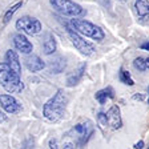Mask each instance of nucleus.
<instances>
[{
  "mask_svg": "<svg viewBox=\"0 0 149 149\" xmlns=\"http://www.w3.org/2000/svg\"><path fill=\"white\" fill-rule=\"evenodd\" d=\"M65 27H67V32H68L69 37H71L72 44H73L74 48H76L81 55L91 56V55H93V53L96 52V48H95V45H93L92 43H89V41L85 40L84 37H81L80 33L76 32L74 29H72L69 25L65 24Z\"/></svg>",
  "mask_w": 149,
  "mask_h": 149,
  "instance_id": "6",
  "label": "nucleus"
},
{
  "mask_svg": "<svg viewBox=\"0 0 149 149\" xmlns=\"http://www.w3.org/2000/svg\"><path fill=\"white\" fill-rule=\"evenodd\" d=\"M16 29L27 35H37L41 32V23L31 16H22L16 22Z\"/></svg>",
  "mask_w": 149,
  "mask_h": 149,
  "instance_id": "7",
  "label": "nucleus"
},
{
  "mask_svg": "<svg viewBox=\"0 0 149 149\" xmlns=\"http://www.w3.org/2000/svg\"><path fill=\"white\" fill-rule=\"evenodd\" d=\"M139 20H140V23H143V24H149V13L143 16V17H140Z\"/></svg>",
  "mask_w": 149,
  "mask_h": 149,
  "instance_id": "22",
  "label": "nucleus"
},
{
  "mask_svg": "<svg viewBox=\"0 0 149 149\" xmlns=\"http://www.w3.org/2000/svg\"><path fill=\"white\" fill-rule=\"evenodd\" d=\"M133 148H136V149H141V148H144V141L143 140H140L139 143H136L133 145Z\"/></svg>",
  "mask_w": 149,
  "mask_h": 149,
  "instance_id": "24",
  "label": "nucleus"
},
{
  "mask_svg": "<svg viewBox=\"0 0 149 149\" xmlns=\"http://www.w3.org/2000/svg\"><path fill=\"white\" fill-rule=\"evenodd\" d=\"M133 99H134V100H143L144 96H143V95H134Z\"/></svg>",
  "mask_w": 149,
  "mask_h": 149,
  "instance_id": "27",
  "label": "nucleus"
},
{
  "mask_svg": "<svg viewBox=\"0 0 149 149\" xmlns=\"http://www.w3.org/2000/svg\"><path fill=\"white\" fill-rule=\"evenodd\" d=\"M20 7H22V1H19V3H16L15 6H12L11 8L8 9V11H7L6 13H4V17H3V23H4V24H7V23H8L9 20H11V17L13 16V13H15L16 11H17L19 8H20Z\"/></svg>",
  "mask_w": 149,
  "mask_h": 149,
  "instance_id": "20",
  "label": "nucleus"
},
{
  "mask_svg": "<svg viewBox=\"0 0 149 149\" xmlns=\"http://www.w3.org/2000/svg\"><path fill=\"white\" fill-rule=\"evenodd\" d=\"M7 120H8V118H7V115H4L3 112L0 111V124H3V123H6Z\"/></svg>",
  "mask_w": 149,
  "mask_h": 149,
  "instance_id": "23",
  "label": "nucleus"
},
{
  "mask_svg": "<svg viewBox=\"0 0 149 149\" xmlns=\"http://www.w3.org/2000/svg\"><path fill=\"white\" fill-rule=\"evenodd\" d=\"M113 97H115V89L112 87H107V88H104V89H100L99 92H96V95H95V99H96L101 105H104L108 100L113 99Z\"/></svg>",
  "mask_w": 149,
  "mask_h": 149,
  "instance_id": "15",
  "label": "nucleus"
},
{
  "mask_svg": "<svg viewBox=\"0 0 149 149\" xmlns=\"http://www.w3.org/2000/svg\"><path fill=\"white\" fill-rule=\"evenodd\" d=\"M118 79H120V81L123 84H125V85H134V81L133 79H132V76H130V73L128 71H125L124 68H121L120 72H118Z\"/></svg>",
  "mask_w": 149,
  "mask_h": 149,
  "instance_id": "19",
  "label": "nucleus"
},
{
  "mask_svg": "<svg viewBox=\"0 0 149 149\" xmlns=\"http://www.w3.org/2000/svg\"><path fill=\"white\" fill-rule=\"evenodd\" d=\"M85 68H87V65H85V63H83L77 69H74L72 73H69L68 77H67V85L68 87H73V85L80 83L84 73H85Z\"/></svg>",
  "mask_w": 149,
  "mask_h": 149,
  "instance_id": "12",
  "label": "nucleus"
},
{
  "mask_svg": "<svg viewBox=\"0 0 149 149\" xmlns=\"http://www.w3.org/2000/svg\"><path fill=\"white\" fill-rule=\"evenodd\" d=\"M49 3L56 12H59L63 16L76 17L84 13L83 7L72 0H49Z\"/></svg>",
  "mask_w": 149,
  "mask_h": 149,
  "instance_id": "5",
  "label": "nucleus"
},
{
  "mask_svg": "<svg viewBox=\"0 0 149 149\" xmlns=\"http://www.w3.org/2000/svg\"><path fill=\"white\" fill-rule=\"evenodd\" d=\"M108 127L113 130H117L123 127V118H121V112L117 105H112L105 113Z\"/></svg>",
  "mask_w": 149,
  "mask_h": 149,
  "instance_id": "9",
  "label": "nucleus"
},
{
  "mask_svg": "<svg viewBox=\"0 0 149 149\" xmlns=\"http://www.w3.org/2000/svg\"><path fill=\"white\" fill-rule=\"evenodd\" d=\"M99 123H100L101 127H108V121H107L105 113H102V112H100L99 113Z\"/></svg>",
  "mask_w": 149,
  "mask_h": 149,
  "instance_id": "21",
  "label": "nucleus"
},
{
  "mask_svg": "<svg viewBox=\"0 0 149 149\" xmlns=\"http://www.w3.org/2000/svg\"><path fill=\"white\" fill-rule=\"evenodd\" d=\"M148 104H149V87H148Z\"/></svg>",
  "mask_w": 149,
  "mask_h": 149,
  "instance_id": "28",
  "label": "nucleus"
},
{
  "mask_svg": "<svg viewBox=\"0 0 149 149\" xmlns=\"http://www.w3.org/2000/svg\"><path fill=\"white\" fill-rule=\"evenodd\" d=\"M48 67H49L51 73H61L67 67V60L63 56H57V57H55L53 60H51L48 63Z\"/></svg>",
  "mask_w": 149,
  "mask_h": 149,
  "instance_id": "14",
  "label": "nucleus"
},
{
  "mask_svg": "<svg viewBox=\"0 0 149 149\" xmlns=\"http://www.w3.org/2000/svg\"><path fill=\"white\" fill-rule=\"evenodd\" d=\"M24 64H25V67H27L28 71H31V72L41 71V69H44V67H45L44 61L36 55L27 56V57L24 59Z\"/></svg>",
  "mask_w": 149,
  "mask_h": 149,
  "instance_id": "11",
  "label": "nucleus"
},
{
  "mask_svg": "<svg viewBox=\"0 0 149 149\" xmlns=\"http://www.w3.org/2000/svg\"><path fill=\"white\" fill-rule=\"evenodd\" d=\"M118 1H123V3H125V1H129V0H118Z\"/></svg>",
  "mask_w": 149,
  "mask_h": 149,
  "instance_id": "29",
  "label": "nucleus"
},
{
  "mask_svg": "<svg viewBox=\"0 0 149 149\" xmlns=\"http://www.w3.org/2000/svg\"><path fill=\"white\" fill-rule=\"evenodd\" d=\"M140 48H141V49H146V51H149V40L141 44V45H140Z\"/></svg>",
  "mask_w": 149,
  "mask_h": 149,
  "instance_id": "25",
  "label": "nucleus"
},
{
  "mask_svg": "<svg viewBox=\"0 0 149 149\" xmlns=\"http://www.w3.org/2000/svg\"><path fill=\"white\" fill-rule=\"evenodd\" d=\"M0 85L8 93H20L24 89L20 74L16 73L7 63H0Z\"/></svg>",
  "mask_w": 149,
  "mask_h": 149,
  "instance_id": "3",
  "label": "nucleus"
},
{
  "mask_svg": "<svg viewBox=\"0 0 149 149\" xmlns=\"http://www.w3.org/2000/svg\"><path fill=\"white\" fill-rule=\"evenodd\" d=\"M0 107L9 115H15L22 111V105L11 95H0Z\"/></svg>",
  "mask_w": 149,
  "mask_h": 149,
  "instance_id": "8",
  "label": "nucleus"
},
{
  "mask_svg": "<svg viewBox=\"0 0 149 149\" xmlns=\"http://www.w3.org/2000/svg\"><path fill=\"white\" fill-rule=\"evenodd\" d=\"M134 8H136V13L139 16V19L143 17V16L149 13V1L148 0H136Z\"/></svg>",
  "mask_w": 149,
  "mask_h": 149,
  "instance_id": "17",
  "label": "nucleus"
},
{
  "mask_svg": "<svg viewBox=\"0 0 149 149\" xmlns=\"http://www.w3.org/2000/svg\"><path fill=\"white\" fill-rule=\"evenodd\" d=\"M13 44H15L16 49L20 51L22 53H31L32 49H33V45L24 35H16L13 37Z\"/></svg>",
  "mask_w": 149,
  "mask_h": 149,
  "instance_id": "10",
  "label": "nucleus"
},
{
  "mask_svg": "<svg viewBox=\"0 0 149 149\" xmlns=\"http://www.w3.org/2000/svg\"><path fill=\"white\" fill-rule=\"evenodd\" d=\"M67 25L74 29L76 32H79L80 35L85 37H91L92 40L96 41H102L104 37H105V33L102 31L99 25L93 24V23L88 22V20H84V19H71V22L67 23Z\"/></svg>",
  "mask_w": 149,
  "mask_h": 149,
  "instance_id": "4",
  "label": "nucleus"
},
{
  "mask_svg": "<svg viewBox=\"0 0 149 149\" xmlns=\"http://www.w3.org/2000/svg\"><path fill=\"white\" fill-rule=\"evenodd\" d=\"M68 104V96L64 93L63 89H59L51 97L43 107V115L47 120L51 123H57L65 115V109Z\"/></svg>",
  "mask_w": 149,
  "mask_h": 149,
  "instance_id": "2",
  "label": "nucleus"
},
{
  "mask_svg": "<svg viewBox=\"0 0 149 149\" xmlns=\"http://www.w3.org/2000/svg\"><path fill=\"white\" fill-rule=\"evenodd\" d=\"M93 132H95V127L89 120L74 125L69 132L65 133L63 148H83L89 141Z\"/></svg>",
  "mask_w": 149,
  "mask_h": 149,
  "instance_id": "1",
  "label": "nucleus"
},
{
  "mask_svg": "<svg viewBox=\"0 0 149 149\" xmlns=\"http://www.w3.org/2000/svg\"><path fill=\"white\" fill-rule=\"evenodd\" d=\"M133 67L139 72H144L146 69H149V57L145 56H139L133 60Z\"/></svg>",
  "mask_w": 149,
  "mask_h": 149,
  "instance_id": "18",
  "label": "nucleus"
},
{
  "mask_svg": "<svg viewBox=\"0 0 149 149\" xmlns=\"http://www.w3.org/2000/svg\"><path fill=\"white\" fill-rule=\"evenodd\" d=\"M6 63L16 72V73L20 74V72H22V65H20V61H19V57H17V53H16L15 51H12V49L7 51V53H6Z\"/></svg>",
  "mask_w": 149,
  "mask_h": 149,
  "instance_id": "13",
  "label": "nucleus"
},
{
  "mask_svg": "<svg viewBox=\"0 0 149 149\" xmlns=\"http://www.w3.org/2000/svg\"><path fill=\"white\" fill-rule=\"evenodd\" d=\"M56 39L52 33H47L45 35V39H44V44H43V48H44V53L45 55H52L53 52L56 51Z\"/></svg>",
  "mask_w": 149,
  "mask_h": 149,
  "instance_id": "16",
  "label": "nucleus"
},
{
  "mask_svg": "<svg viewBox=\"0 0 149 149\" xmlns=\"http://www.w3.org/2000/svg\"><path fill=\"white\" fill-rule=\"evenodd\" d=\"M49 148H59L57 144H56V140H51L49 141Z\"/></svg>",
  "mask_w": 149,
  "mask_h": 149,
  "instance_id": "26",
  "label": "nucleus"
}]
</instances>
